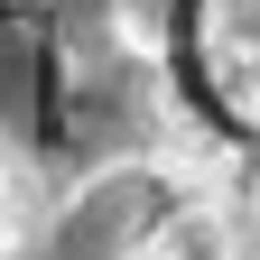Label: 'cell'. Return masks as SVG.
I'll list each match as a JSON object with an SVG mask.
<instances>
[{
    "mask_svg": "<svg viewBox=\"0 0 260 260\" xmlns=\"http://www.w3.org/2000/svg\"><path fill=\"white\" fill-rule=\"evenodd\" d=\"M140 260H242V223L223 205H177V214H158Z\"/></svg>",
    "mask_w": 260,
    "mask_h": 260,
    "instance_id": "cell-1",
    "label": "cell"
},
{
    "mask_svg": "<svg viewBox=\"0 0 260 260\" xmlns=\"http://www.w3.org/2000/svg\"><path fill=\"white\" fill-rule=\"evenodd\" d=\"M19 223H28V205H19V186L0 177V251H19Z\"/></svg>",
    "mask_w": 260,
    "mask_h": 260,
    "instance_id": "cell-2",
    "label": "cell"
}]
</instances>
